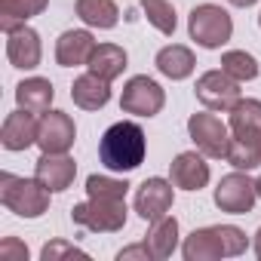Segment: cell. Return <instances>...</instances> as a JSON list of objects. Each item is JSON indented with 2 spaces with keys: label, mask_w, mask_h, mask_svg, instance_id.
I'll list each match as a JSON object with an SVG mask.
<instances>
[{
  "label": "cell",
  "mask_w": 261,
  "mask_h": 261,
  "mask_svg": "<svg viewBox=\"0 0 261 261\" xmlns=\"http://www.w3.org/2000/svg\"><path fill=\"white\" fill-rule=\"evenodd\" d=\"M74 175H77V163L68 154H43L34 166V178L53 194L68 191L74 185Z\"/></svg>",
  "instance_id": "cell-13"
},
{
  "label": "cell",
  "mask_w": 261,
  "mask_h": 261,
  "mask_svg": "<svg viewBox=\"0 0 261 261\" xmlns=\"http://www.w3.org/2000/svg\"><path fill=\"white\" fill-rule=\"evenodd\" d=\"M142 13H145V19H148L160 34H166V37L175 34L178 16H175V7L169 4V0H142Z\"/></svg>",
  "instance_id": "cell-27"
},
{
  "label": "cell",
  "mask_w": 261,
  "mask_h": 261,
  "mask_svg": "<svg viewBox=\"0 0 261 261\" xmlns=\"http://www.w3.org/2000/svg\"><path fill=\"white\" fill-rule=\"evenodd\" d=\"M65 255H83V258H86L83 249H77L74 243H65V240H53V243H46L43 252H40L43 261H56V258H65Z\"/></svg>",
  "instance_id": "cell-29"
},
{
  "label": "cell",
  "mask_w": 261,
  "mask_h": 261,
  "mask_svg": "<svg viewBox=\"0 0 261 261\" xmlns=\"http://www.w3.org/2000/svg\"><path fill=\"white\" fill-rule=\"evenodd\" d=\"M154 252L157 261H166L172 258V252L178 249V218L175 215H163L157 221H151V230H148V240H145Z\"/></svg>",
  "instance_id": "cell-23"
},
{
  "label": "cell",
  "mask_w": 261,
  "mask_h": 261,
  "mask_svg": "<svg viewBox=\"0 0 261 261\" xmlns=\"http://www.w3.org/2000/svg\"><path fill=\"white\" fill-rule=\"evenodd\" d=\"M166 105V92L157 80H151L148 74L129 77L120 95V111L123 114H136V117H157Z\"/></svg>",
  "instance_id": "cell-6"
},
{
  "label": "cell",
  "mask_w": 261,
  "mask_h": 261,
  "mask_svg": "<svg viewBox=\"0 0 261 261\" xmlns=\"http://www.w3.org/2000/svg\"><path fill=\"white\" fill-rule=\"evenodd\" d=\"M255 191H258V197H261V178H258V181H255Z\"/></svg>",
  "instance_id": "cell-34"
},
{
  "label": "cell",
  "mask_w": 261,
  "mask_h": 261,
  "mask_svg": "<svg viewBox=\"0 0 261 261\" xmlns=\"http://www.w3.org/2000/svg\"><path fill=\"white\" fill-rule=\"evenodd\" d=\"M172 203H175L172 178L166 181V178L154 175V178H145V181L136 188V212H139V218H145V221L163 218V215L172 209Z\"/></svg>",
  "instance_id": "cell-10"
},
{
  "label": "cell",
  "mask_w": 261,
  "mask_h": 261,
  "mask_svg": "<svg viewBox=\"0 0 261 261\" xmlns=\"http://www.w3.org/2000/svg\"><path fill=\"white\" fill-rule=\"evenodd\" d=\"M188 136L191 142L197 145L200 154H206L209 160H221L227 157V145H230V126L215 117L209 108L200 111V114H191L188 117Z\"/></svg>",
  "instance_id": "cell-5"
},
{
  "label": "cell",
  "mask_w": 261,
  "mask_h": 261,
  "mask_svg": "<svg viewBox=\"0 0 261 261\" xmlns=\"http://www.w3.org/2000/svg\"><path fill=\"white\" fill-rule=\"evenodd\" d=\"M49 194L37 178H22L13 172H0V203L19 218H40L49 209Z\"/></svg>",
  "instance_id": "cell-2"
},
{
  "label": "cell",
  "mask_w": 261,
  "mask_h": 261,
  "mask_svg": "<svg viewBox=\"0 0 261 261\" xmlns=\"http://www.w3.org/2000/svg\"><path fill=\"white\" fill-rule=\"evenodd\" d=\"M194 92H197V101H200L203 108H209V111H230V108L243 98V95H240V83H237L230 74H224L221 68H218V71H206V74L197 80Z\"/></svg>",
  "instance_id": "cell-7"
},
{
  "label": "cell",
  "mask_w": 261,
  "mask_h": 261,
  "mask_svg": "<svg viewBox=\"0 0 261 261\" xmlns=\"http://www.w3.org/2000/svg\"><path fill=\"white\" fill-rule=\"evenodd\" d=\"M258 25H261V13H258Z\"/></svg>",
  "instance_id": "cell-35"
},
{
  "label": "cell",
  "mask_w": 261,
  "mask_h": 261,
  "mask_svg": "<svg viewBox=\"0 0 261 261\" xmlns=\"http://www.w3.org/2000/svg\"><path fill=\"white\" fill-rule=\"evenodd\" d=\"M188 34L203 49H221L233 37V19L215 4H200L188 16Z\"/></svg>",
  "instance_id": "cell-3"
},
{
  "label": "cell",
  "mask_w": 261,
  "mask_h": 261,
  "mask_svg": "<svg viewBox=\"0 0 261 261\" xmlns=\"http://www.w3.org/2000/svg\"><path fill=\"white\" fill-rule=\"evenodd\" d=\"M77 139V126L71 114L65 111H46L40 114V129H37V145L43 154H68Z\"/></svg>",
  "instance_id": "cell-9"
},
{
  "label": "cell",
  "mask_w": 261,
  "mask_h": 261,
  "mask_svg": "<svg viewBox=\"0 0 261 261\" xmlns=\"http://www.w3.org/2000/svg\"><path fill=\"white\" fill-rule=\"evenodd\" d=\"M95 37L86 31V28H74V31H65L59 40H56V62L62 68H77V65H86L92 49H95Z\"/></svg>",
  "instance_id": "cell-15"
},
{
  "label": "cell",
  "mask_w": 261,
  "mask_h": 261,
  "mask_svg": "<svg viewBox=\"0 0 261 261\" xmlns=\"http://www.w3.org/2000/svg\"><path fill=\"white\" fill-rule=\"evenodd\" d=\"M255 200H258L255 181H252L243 169L224 175V178L218 181V188H215V206H218L221 212H230V215H246V212H252Z\"/></svg>",
  "instance_id": "cell-8"
},
{
  "label": "cell",
  "mask_w": 261,
  "mask_h": 261,
  "mask_svg": "<svg viewBox=\"0 0 261 261\" xmlns=\"http://www.w3.org/2000/svg\"><path fill=\"white\" fill-rule=\"evenodd\" d=\"M233 169H243V172H252L261 166V139H240V136H230V145H227V157H224Z\"/></svg>",
  "instance_id": "cell-25"
},
{
  "label": "cell",
  "mask_w": 261,
  "mask_h": 261,
  "mask_svg": "<svg viewBox=\"0 0 261 261\" xmlns=\"http://www.w3.org/2000/svg\"><path fill=\"white\" fill-rule=\"evenodd\" d=\"M181 255H185V261H218V258H224V249H221L215 224L212 227H197L185 240Z\"/></svg>",
  "instance_id": "cell-21"
},
{
  "label": "cell",
  "mask_w": 261,
  "mask_h": 261,
  "mask_svg": "<svg viewBox=\"0 0 261 261\" xmlns=\"http://www.w3.org/2000/svg\"><path fill=\"white\" fill-rule=\"evenodd\" d=\"M221 71L230 74L237 83H246V80H255L261 68H258V59L252 53H246V49H227L221 56Z\"/></svg>",
  "instance_id": "cell-26"
},
{
  "label": "cell",
  "mask_w": 261,
  "mask_h": 261,
  "mask_svg": "<svg viewBox=\"0 0 261 261\" xmlns=\"http://www.w3.org/2000/svg\"><path fill=\"white\" fill-rule=\"evenodd\" d=\"M126 178H111V175H89L86 178V197H111V200H126L129 194Z\"/></svg>",
  "instance_id": "cell-28"
},
{
  "label": "cell",
  "mask_w": 261,
  "mask_h": 261,
  "mask_svg": "<svg viewBox=\"0 0 261 261\" xmlns=\"http://www.w3.org/2000/svg\"><path fill=\"white\" fill-rule=\"evenodd\" d=\"M255 255H258V261H261V227H258V233H255Z\"/></svg>",
  "instance_id": "cell-33"
},
{
  "label": "cell",
  "mask_w": 261,
  "mask_h": 261,
  "mask_svg": "<svg viewBox=\"0 0 261 261\" xmlns=\"http://www.w3.org/2000/svg\"><path fill=\"white\" fill-rule=\"evenodd\" d=\"M74 13H77V19L83 25L98 28V31H111L120 22V7L114 0H77Z\"/></svg>",
  "instance_id": "cell-22"
},
{
  "label": "cell",
  "mask_w": 261,
  "mask_h": 261,
  "mask_svg": "<svg viewBox=\"0 0 261 261\" xmlns=\"http://www.w3.org/2000/svg\"><path fill=\"white\" fill-rule=\"evenodd\" d=\"M230 7H240V10H246V7H252V4H258V0H227Z\"/></svg>",
  "instance_id": "cell-32"
},
{
  "label": "cell",
  "mask_w": 261,
  "mask_h": 261,
  "mask_svg": "<svg viewBox=\"0 0 261 261\" xmlns=\"http://www.w3.org/2000/svg\"><path fill=\"white\" fill-rule=\"evenodd\" d=\"M126 62H129V56H126L123 46H117V43H98V46L92 49L86 68H89L92 74H98L101 80H117V77L126 71Z\"/></svg>",
  "instance_id": "cell-20"
},
{
  "label": "cell",
  "mask_w": 261,
  "mask_h": 261,
  "mask_svg": "<svg viewBox=\"0 0 261 261\" xmlns=\"http://www.w3.org/2000/svg\"><path fill=\"white\" fill-rule=\"evenodd\" d=\"M0 258L4 261H25L28 258V246L19 243L16 237H7L4 243H0Z\"/></svg>",
  "instance_id": "cell-30"
},
{
  "label": "cell",
  "mask_w": 261,
  "mask_h": 261,
  "mask_svg": "<svg viewBox=\"0 0 261 261\" xmlns=\"http://www.w3.org/2000/svg\"><path fill=\"white\" fill-rule=\"evenodd\" d=\"M56 98V89L46 77H28L16 86V105L31 114H46Z\"/></svg>",
  "instance_id": "cell-18"
},
{
  "label": "cell",
  "mask_w": 261,
  "mask_h": 261,
  "mask_svg": "<svg viewBox=\"0 0 261 261\" xmlns=\"http://www.w3.org/2000/svg\"><path fill=\"white\" fill-rule=\"evenodd\" d=\"M230 136L240 139H261V101L258 98H240L230 111Z\"/></svg>",
  "instance_id": "cell-19"
},
{
  "label": "cell",
  "mask_w": 261,
  "mask_h": 261,
  "mask_svg": "<svg viewBox=\"0 0 261 261\" xmlns=\"http://www.w3.org/2000/svg\"><path fill=\"white\" fill-rule=\"evenodd\" d=\"M71 98H74V105L83 108V111H101V108L111 101V80H101L98 74L86 71V74H80V77L74 80Z\"/></svg>",
  "instance_id": "cell-16"
},
{
  "label": "cell",
  "mask_w": 261,
  "mask_h": 261,
  "mask_svg": "<svg viewBox=\"0 0 261 261\" xmlns=\"http://www.w3.org/2000/svg\"><path fill=\"white\" fill-rule=\"evenodd\" d=\"M37 114L31 111H13L7 120H4V129H0V145L7 151H28L31 145H37V129H40V120H34Z\"/></svg>",
  "instance_id": "cell-14"
},
{
  "label": "cell",
  "mask_w": 261,
  "mask_h": 261,
  "mask_svg": "<svg viewBox=\"0 0 261 261\" xmlns=\"http://www.w3.org/2000/svg\"><path fill=\"white\" fill-rule=\"evenodd\" d=\"M46 7L49 0H0V28L4 34H10L19 25H28V19L40 16Z\"/></svg>",
  "instance_id": "cell-24"
},
{
  "label": "cell",
  "mask_w": 261,
  "mask_h": 261,
  "mask_svg": "<svg viewBox=\"0 0 261 261\" xmlns=\"http://www.w3.org/2000/svg\"><path fill=\"white\" fill-rule=\"evenodd\" d=\"M154 65H157V71H160L163 77H169V80H188V77L194 74V68H197V59H194V53H191L188 46L169 43V46H163V49L157 53Z\"/></svg>",
  "instance_id": "cell-17"
},
{
  "label": "cell",
  "mask_w": 261,
  "mask_h": 261,
  "mask_svg": "<svg viewBox=\"0 0 261 261\" xmlns=\"http://www.w3.org/2000/svg\"><path fill=\"white\" fill-rule=\"evenodd\" d=\"M148 154V139L145 129L136 120H120L105 129L98 142V160L111 172H133L145 163Z\"/></svg>",
  "instance_id": "cell-1"
},
{
  "label": "cell",
  "mask_w": 261,
  "mask_h": 261,
  "mask_svg": "<svg viewBox=\"0 0 261 261\" xmlns=\"http://www.w3.org/2000/svg\"><path fill=\"white\" fill-rule=\"evenodd\" d=\"M136 258L151 261V258H154L151 246H148V243H133V246H126V249H120V252H117V261H136Z\"/></svg>",
  "instance_id": "cell-31"
},
{
  "label": "cell",
  "mask_w": 261,
  "mask_h": 261,
  "mask_svg": "<svg viewBox=\"0 0 261 261\" xmlns=\"http://www.w3.org/2000/svg\"><path fill=\"white\" fill-rule=\"evenodd\" d=\"M126 200H111V197H89L86 203H77L71 209V218L77 227L92 230V233H117L126 227Z\"/></svg>",
  "instance_id": "cell-4"
},
{
  "label": "cell",
  "mask_w": 261,
  "mask_h": 261,
  "mask_svg": "<svg viewBox=\"0 0 261 261\" xmlns=\"http://www.w3.org/2000/svg\"><path fill=\"white\" fill-rule=\"evenodd\" d=\"M209 175L212 172H209L206 154H200V151H181L169 163V178L181 191H203L209 185Z\"/></svg>",
  "instance_id": "cell-12"
},
{
  "label": "cell",
  "mask_w": 261,
  "mask_h": 261,
  "mask_svg": "<svg viewBox=\"0 0 261 261\" xmlns=\"http://www.w3.org/2000/svg\"><path fill=\"white\" fill-rule=\"evenodd\" d=\"M7 59L13 68L19 71H34L43 59V46H40V34L28 25H19L16 31L7 34Z\"/></svg>",
  "instance_id": "cell-11"
}]
</instances>
